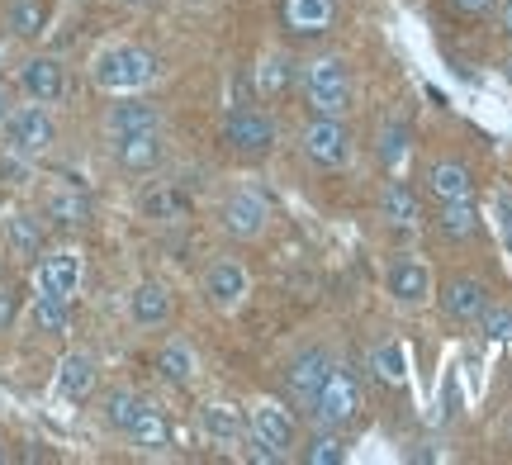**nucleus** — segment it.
I'll use <instances>...</instances> for the list:
<instances>
[{
    "label": "nucleus",
    "instance_id": "20",
    "mask_svg": "<svg viewBox=\"0 0 512 465\" xmlns=\"http://www.w3.org/2000/svg\"><path fill=\"white\" fill-rule=\"evenodd\" d=\"M252 432H256V437H266L271 447L290 451V442H294V418H290V409H280V404H271V399H261V404L252 409Z\"/></svg>",
    "mask_w": 512,
    "mask_h": 465
},
{
    "label": "nucleus",
    "instance_id": "23",
    "mask_svg": "<svg viewBox=\"0 0 512 465\" xmlns=\"http://www.w3.org/2000/svg\"><path fill=\"white\" fill-rule=\"evenodd\" d=\"M200 423L214 437V447H233V442H242V432H247V423H242V413L233 404H204Z\"/></svg>",
    "mask_w": 512,
    "mask_h": 465
},
{
    "label": "nucleus",
    "instance_id": "27",
    "mask_svg": "<svg viewBox=\"0 0 512 465\" xmlns=\"http://www.w3.org/2000/svg\"><path fill=\"white\" fill-rule=\"evenodd\" d=\"M185 209H190V200H185L176 186H152L143 195V219H157V224L185 219Z\"/></svg>",
    "mask_w": 512,
    "mask_h": 465
},
{
    "label": "nucleus",
    "instance_id": "38",
    "mask_svg": "<svg viewBox=\"0 0 512 465\" xmlns=\"http://www.w3.org/2000/svg\"><path fill=\"white\" fill-rule=\"evenodd\" d=\"M498 228H503V242H508V257H512V190H503L498 195Z\"/></svg>",
    "mask_w": 512,
    "mask_h": 465
},
{
    "label": "nucleus",
    "instance_id": "10",
    "mask_svg": "<svg viewBox=\"0 0 512 465\" xmlns=\"http://www.w3.org/2000/svg\"><path fill=\"white\" fill-rule=\"evenodd\" d=\"M384 285H389V295L399 304H427V295H432V266L422 257H394Z\"/></svg>",
    "mask_w": 512,
    "mask_h": 465
},
{
    "label": "nucleus",
    "instance_id": "26",
    "mask_svg": "<svg viewBox=\"0 0 512 465\" xmlns=\"http://www.w3.org/2000/svg\"><path fill=\"white\" fill-rule=\"evenodd\" d=\"M5 238H10L15 257H38L43 252V224H38L34 214H10L5 219Z\"/></svg>",
    "mask_w": 512,
    "mask_h": 465
},
{
    "label": "nucleus",
    "instance_id": "33",
    "mask_svg": "<svg viewBox=\"0 0 512 465\" xmlns=\"http://www.w3.org/2000/svg\"><path fill=\"white\" fill-rule=\"evenodd\" d=\"M34 323H38V333H67V323H72L67 299L62 295H38L34 299Z\"/></svg>",
    "mask_w": 512,
    "mask_h": 465
},
{
    "label": "nucleus",
    "instance_id": "12",
    "mask_svg": "<svg viewBox=\"0 0 512 465\" xmlns=\"http://www.w3.org/2000/svg\"><path fill=\"white\" fill-rule=\"evenodd\" d=\"M34 285H38V295L72 299L76 285H81V257H76V252H67V247H62V252H48V257L38 261Z\"/></svg>",
    "mask_w": 512,
    "mask_h": 465
},
{
    "label": "nucleus",
    "instance_id": "31",
    "mask_svg": "<svg viewBox=\"0 0 512 465\" xmlns=\"http://www.w3.org/2000/svg\"><path fill=\"white\" fill-rule=\"evenodd\" d=\"M370 366L380 375L384 385H403L408 380V352H403V342H380L375 356H370Z\"/></svg>",
    "mask_w": 512,
    "mask_h": 465
},
{
    "label": "nucleus",
    "instance_id": "39",
    "mask_svg": "<svg viewBox=\"0 0 512 465\" xmlns=\"http://www.w3.org/2000/svg\"><path fill=\"white\" fill-rule=\"evenodd\" d=\"M451 5H456L460 15H489V10H494L498 0H451Z\"/></svg>",
    "mask_w": 512,
    "mask_h": 465
},
{
    "label": "nucleus",
    "instance_id": "7",
    "mask_svg": "<svg viewBox=\"0 0 512 465\" xmlns=\"http://www.w3.org/2000/svg\"><path fill=\"white\" fill-rule=\"evenodd\" d=\"M114 157H119V167L133 171V176L157 171L166 162V138H162V129H143V133H124V138H114Z\"/></svg>",
    "mask_w": 512,
    "mask_h": 465
},
{
    "label": "nucleus",
    "instance_id": "15",
    "mask_svg": "<svg viewBox=\"0 0 512 465\" xmlns=\"http://www.w3.org/2000/svg\"><path fill=\"white\" fill-rule=\"evenodd\" d=\"M441 309H446V318H456V323H479V314L489 309L484 280H475V276L451 280V285L441 290Z\"/></svg>",
    "mask_w": 512,
    "mask_h": 465
},
{
    "label": "nucleus",
    "instance_id": "4",
    "mask_svg": "<svg viewBox=\"0 0 512 465\" xmlns=\"http://www.w3.org/2000/svg\"><path fill=\"white\" fill-rule=\"evenodd\" d=\"M304 157L318 171H337L351 162V133L342 124V114H318L304 129Z\"/></svg>",
    "mask_w": 512,
    "mask_h": 465
},
{
    "label": "nucleus",
    "instance_id": "14",
    "mask_svg": "<svg viewBox=\"0 0 512 465\" xmlns=\"http://www.w3.org/2000/svg\"><path fill=\"white\" fill-rule=\"evenodd\" d=\"M285 29L299 38H318L337 24V0H280Z\"/></svg>",
    "mask_w": 512,
    "mask_h": 465
},
{
    "label": "nucleus",
    "instance_id": "13",
    "mask_svg": "<svg viewBox=\"0 0 512 465\" xmlns=\"http://www.w3.org/2000/svg\"><path fill=\"white\" fill-rule=\"evenodd\" d=\"M427 195L437 200V205H451V200H475V176L465 162H451V157H441L427 167Z\"/></svg>",
    "mask_w": 512,
    "mask_h": 465
},
{
    "label": "nucleus",
    "instance_id": "11",
    "mask_svg": "<svg viewBox=\"0 0 512 465\" xmlns=\"http://www.w3.org/2000/svg\"><path fill=\"white\" fill-rule=\"evenodd\" d=\"M332 366H337V361L328 356V347H304L299 356H290V366H285V385H290L294 399H304V404H309L313 390L328 380Z\"/></svg>",
    "mask_w": 512,
    "mask_h": 465
},
{
    "label": "nucleus",
    "instance_id": "2",
    "mask_svg": "<svg viewBox=\"0 0 512 465\" xmlns=\"http://www.w3.org/2000/svg\"><path fill=\"white\" fill-rule=\"evenodd\" d=\"M356 413H361V385H356V375L332 366L328 380H323L309 399V418L318 428H347Z\"/></svg>",
    "mask_w": 512,
    "mask_h": 465
},
{
    "label": "nucleus",
    "instance_id": "5",
    "mask_svg": "<svg viewBox=\"0 0 512 465\" xmlns=\"http://www.w3.org/2000/svg\"><path fill=\"white\" fill-rule=\"evenodd\" d=\"M5 143L15 157H43V152L57 143V124L43 105H19L10 119H5Z\"/></svg>",
    "mask_w": 512,
    "mask_h": 465
},
{
    "label": "nucleus",
    "instance_id": "22",
    "mask_svg": "<svg viewBox=\"0 0 512 465\" xmlns=\"http://www.w3.org/2000/svg\"><path fill=\"white\" fill-rule=\"evenodd\" d=\"M195 352H190V342L185 337H171L162 352H157V375H162L166 385H190L195 380Z\"/></svg>",
    "mask_w": 512,
    "mask_h": 465
},
{
    "label": "nucleus",
    "instance_id": "40",
    "mask_svg": "<svg viewBox=\"0 0 512 465\" xmlns=\"http://www.w3.org/2000/svg\"><path fill=\"white\" fill-rule=\"evenodd\" d=\"M494 10H498V29H503V34L512 38V0H498Z\"/></svg>",
    "mask_w": 512,
    "mask_h": 465
},
{
    "label": "nucleus",
    "instance_id": "29",
    "mask_svg": "<svg viewBox=\"0 0 512 465\" xmlns=\"http://www.w3.org/2000/svg\"><path fill=\"white\" fill-rule=\"evenodd\" d=\"M143 409H147V399L143 394H133V390H114L110 399H105V423L110 428H119L128 437V428L143 418Z\"/></svg>",
    "mask_w": 512,
    "mask_h": 465
},
{
    "label": "nucleus",
    "instance_id": "6",
    "mask_svg": "<svg viewBox=\"0 0 512 465\" xmlns=\"http://www.w3.org/2000/svg\"><path fill=\"white\" fill-rule=\"evenodd\" d=\"M223 143L233 152H242V157H261V152L275 148V124L271 114L252 110V105H242V110H228V119H223Z\"/></svg>",
    "mask_w": 512,
    "mask_h": 465
},
{
    "label": "nucleus",
    "instance_id": "37",
    "mask_svg": "<svg viewBox=\"0 0 512 465\" xmlns=\"http://www.w3.org/2000/svg\"><path fill=\"white\" fill-rule=\"evenodd\" d=\"M247 461H256V465H280V461H285V451L271 447L266 437H256V432H252V447H247Z\"/></svg>",
    "mask_w": 512,
    "mask_h": 465
},
{
    "label": "nucleus",
    "instance_id": "25",
    "mask_svg": "<svg viewBox=\"0 0 512 465\" xmlns=\"http://www.w3.org/2000/svg\"><path fill=\"white\" fill-rule=\"evenodd\" d=\"M437 228H441V238H451V242L475 238V233H479V209H475V200H451V205H441Z\"/></svg>",
    "mask_w": 512,
    "mask_h": 465
},
{
    "label": "nucleus",
    "instance_id": "30",
    "mask_svg": "<svg viewBox=\"0 0 512 465\" xmlns=\"http://www.w3.org/2000/svg\"><path fill=\"white\" fill-rule=\"evenodd\" d=\"M43 24H48V10H43V0H10V10H5V29H10V34L34 38Z\"/></svg>",
    "mask_w": 512,
    "mask_h": 465
},
{
    "label": "nucleus",
    "instance_id": "42",
    "mask_svg": "<svg viewBox=\"0 0 512 465\" xmlns=\"http://www.w3.org/2000/svg\"><path fill=\"white\" fill-rule=\"evenodd\" d=\"M503 72H508V81H512V57H508V67H503Z\"/></svg>",
    "mask_w": 512,
    "mask_h": 465
},
{
    "label": "nucleus",
    "instance_id": "36",
    "mask_svg": "<svg viewBox=\"0 0 512 465\" xmlns=\"http://www.w3.org/2000/svg\"><path fill=\"white\" fill-rule=\"evenodd\" d=\"M479 328H484V337H494V342H508L512 337V309L508 304H489V309L479 314Z\"/></svg>",
    "mask_w": 512,
    "mask_h": 465
},
{
    "label": "nucleus",
    "instance_id": "21",
    "mask_svg": "<svg viewBox=\"0 0 512 465\" xmlns=\"http://www.w3.org/2000/svg\"><path fill=\"white\" fill-rule=\"evenodd\" d=\"M110 133L114 138H124V133H143V129H162V114L152 100H124V105H114L110 110Z\"/></svg>",
    "mask_w": 512,
    "mask_h": 465
},
{
    "label": "nucleus",
    "instance_id": "28",
    "mask_svg": "<svg viewBox=\"0 0 512 465\" xmlns=\"http://www.w3.org/2000/svg\"><path fill=\"white\" fill-rule=\"evenodd\" d=\"M128 442H133V447H143V451H166L171 447V428H166L162 409H152V404H147L143 418L128 428Z\"/></svg>",
    "mask_w": 512,
    "mask_h": 465
},
{
    "label": "nucleus",
    "instance_id": "24",
    "mask_svg": "<svg viewBox=\"0 0 512 465\" xmlns=\"http://www.w3.org/2000/svg\"><path fill=\"white\" fill-rule=\"evenodd\" d=\"M48 224L86 228L91 224V200H86L81 190H53V195H48Z\"/></svg>",
    "mask_w": 512,
    "mask_h": 465
},
{
    "label": "nucleus",
    "instance_id": "43",
    "mask_svg": "<svg viewBox=\"0 0 512 465\" xmlns=\"http://www.w3.org/2000/svg\"><path fill=\"white\" fill-rule=\"evenodd\" d=\"M0 461H5V451H0Z\"/></svg>",
    "mask_w": 512,
    "mask_h": 465
},
{
    "label": "nucleus",
    "instance_id": "17",
    "mask_svg": "<svg viewBox=\"0 0 512 465\" xmlns=\"http://www.w3.org/2000/svg\"><path fill=\"white\" fill-rule=\"evenodd\" d=\"M204 295L214 299L219 309L242 304V295H247V271H242V261H214L209 276H204Z\"/></svg>",
    "mask_w": 512,
    "mask_h": 465
},
{
    "label": "nucleus",
    "instance_id": "1",
    "mask_svg": "<svg viewBox=\"0 0 512 465\" xmlns=\"http://www.w3.org/2000/svg\"><path fill=\"white\" fill-rule=\"evenodd\" d=\"M95 86H105V91H143L147 81L157 76V57L147 53V48H133V43H119V48H105V53L95 57Z\"/></svg>",
    "mask_w": 512,
    "mask_h": 465
},
{
    "label": "nucleus",
    "instance_id": "41",
    "mask_svg": "<svg viewBox=\"0 0 512 465\" xmlns=\"http://www.w3.org/2000/svg\"><path fill=\"white\" fill-rule=\"evenodd\" d=\"M10 318H15V299L10 290H0V328H10Z\"/></svg>",
    "mask_w": 512,
    "mask_h": 465
},
{
    "label": "nucleus",
    "instance_id": "35",
    "mask_svg": "<svg viewBox=\"0 0 512 465\" xmlns=\"http://www.w3.org/2000/svg\"><path fill=\"white\" fill-rule=\"evenodd\" d=\"M403 152H408V124H399V119H394V124L380 133V162H384V167H399Z\"/></svg>",
    "mask_w": 512,
    "mask_h": 465
},
{
    "label": "nucleus",
    "instance_id": "16",
    "mask_svg": "<svg viewBox=\"0 0 512 465\" xmlns=\"http://www.w3.org/2000/svg\"><path fill=\"white\" fill-rule=\"evenodd\" d=\"M380 214H384V224L389 228H413L422 224V200H418V190L408 186V181H389L380 195Z\"/></svg>",
    "mask_w": 512,
    "mask_h": 465
},
{
    "label": "nucleus",
    "instance_id": "32",
    "mask_svg": "<svg viewBox=\"0 0 512 465\" xmlns=\"http://www.w3.org/2000/svg\"><path fill=\"white\" fill-rule=\"evenodd\" d=\"M304 461L309 465H342L347 461V442L337 437V428H318L304 447Z\"/></svg>",
    "mask_w": 512,
    "mask_h": 465
},
{
    "label": "nucleus",
    "instance_id": "34",
    "mask_svg": "<svg viewBox=\"0 0 512 465\" xmlns=\"http://www.w3.org/2000/svg\"><path fill=\"white\" fill-rule=\"evenodd\" d=\"M290 81H294V62H290V57L275 53V57H266V62L256 67V91H261V95H280Z\"/></svg>",
    "mask_w": 512,
    "mask_h": 465
},
{
    "label": "nucleus",
    "instance_id": "3",
    "mask_svg": "<svg viewBox=\"0 0 512 465\" xmlns=\"http://www.w3.org/2000/svg\"><path fill=\"white\" fill-rule=\"evenodd\" d=\"M304 95L318 114H347L351 110V72L342 57H313L304 67Z\"/></svg>",
    "mask_w": 512,
    "mask_h": 465
},
{
    "label": "nucleus",
    "instance_id": "19",
    "mask_svg": "<svg viewBox=\"0 0 512 465\" xmlns=\"http://www.w3.org/2000/svg\"><path fill=\"white\" fill-rule=\"evenodd\" d=\"M95 390V356L91 352H72L62 356V371H57V394L67 404H81Z\"/></svg>",
    "mask_w": 512,
    "mask_h": 465
},
{
    "label": "nucleus",
    "instance_id": "18",
    "mask_svg": "<svg viewBox=\"0 0 512 465\" xmlns=\"http://www.w3.org/2000/svg\"><path fill=\"white\" fill-rule=\"evenodd\" d=\"M128 318H133L138 328H162L166 318H171V295H166V285L143 280V285L128 295Z\"/></svg>",
    "mask_w": 512,
    "mask_h": 465
},
{
    "label": "nucleus",
    "instance_id": "8",
    "mask_svg": "<svg viewBox=\"0 0 512 465\" xmlns=\"http://www.w3.org/2000/svg\"><path fill=\"white\" fill-rule=\"evenodd\" d=\"M266 219H271V205H266L256 190H233V195L223 200V228L242 242L261 238V233H266Z\"/></svg>",
    "mask_w": 512,
    "mask_h": 465
},
{
    "label": "nucleus",
    "instance_id": "9",
    "mask_svg": "<svg viewBox=\"0 0 512 465\" xmlns=\"http://www.w3.org/2000/svg\"><path fill=\"white\" fill-rule=\"evenodd\" d=\"M19 86L29 100L38 105H57L62 95H67V67L57 62V57H29L24 67H19Z\"/></svg>",
    "mask_w": 512,
    "mask_h": 465
}]
</instances>
